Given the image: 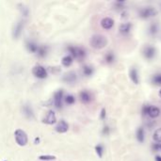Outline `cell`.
<instances>
[{
    "mask_svg": "<svg viewBox=\"0 0 161 161\" xmlns=\"http://www.w3.org/2000/svg\"><path fill=\"white\" fill-rule=\"evenodd\" d=\"M158 94H159V96H160V97H161V89H160V91H159Z\"/></svg>",
    "mask_w": 161,
    "mask_h": 161,
    "instance_id": "obj_37",
    "label": "cell"
},
{
    "mask_svg": "<svg viewBox=\"0 0 161 161\" xmlns=\"http://www.w3.org/2000/svg\"><path fill=\"white\" fill-rule=\"evenodd\" d=\"M136 135H137L138 141L142 143L144 141V138H145V137H144V129H143V128L142 127H138V130H137V134Z\"/></svg>",
    "mask_w": 161,
    "mask_h": 161,
    "instance_id": "obj_18",
    "label": "cell"
},
{
    "mask_svg": "<svg viewBox=\"0 0 161 161\" xmlns=\"http://www.w3.org/2000/svg\"><path fill=\"white\" fill-rule=\"evenodd\" d=\"M152 81H153L154 84L157 85V86H161V73H159V74H156V76L153 77Z\"/></svg>",
    "mask_w": 161,
    "mask_h": 161,
    "instance_id": "obj_27",
    "label": "cell"
},
{
    "mask_svg": "<svg viewBox=\"0 0 161 161\" xmlns=\"http://www.w3.org/2000/svg\"><path fill=\"white\" fill-rule=\"evenodd\" d=\"M157 31H158L157 25H156V24H153V25H151V27H150V28H149V32H150V34H152V35H156V34L157 33Z\"/></svg>",
    "mask_w": 161,
    "mask_h": 161,
    "instance_id": "obj_28",
    "label": "cell"
},
{
    "mask_svg": "<svg viewBox=\"0 0 161 161\" xmlns=\"http://www.w3.org/2000/svg\"><path fill=\"white\" fill-rule=\"evenodd\" d=\"M77 73L74 72H69L68 73H66L65 76L63 77V81H65L67 83H73L77 81Z\"/></svg>",
    "mask_w": 161,
    "mask_h": 161,
    "instance_id": "obj_15",
    "label": "cell"
},
{
    "mask_svg": "<svg viewBox=\"0 0 161 161\" xmlns=\"http://www.w3.org/2000/svg\"><path fill=\"white\" fill-rule=\"evenodd\" d=\"M153 139L156 143H161V127L155 131L153 135Z\"/></svg>",
    "mask_w": 161,
    "mask_h": 161,
    "instance_id": "obj_21",
    "label": "cell"
},
{
    "mask_svg": "<svg viewBox=\"0 0 161 161\" xmlns=\"http://www.w3.org/2000/svg\"><path fill=\"white\" fill-rule=\"evenodd\" d=\"M23 28H24V22L23 21H18L13 27V36L14 39H18L21 36Z\"/></svg>",
    "mask_w": 161,
    "mask_h": 161,
    "instance_id": "obj_9",
    "label": "cell"
},
{
    "mask_svg": "<svg viewBox=\"0 0 161 161\" xmlns=\"http://www.w3.org/2000/svg\"><path fill=\"white\" fill-rule=\"evenodd\" d=\"M39 159L42 160V161H52V160L56 159V156H50V155H42V156H39Z\"/></svg>",
    "mask_w": 161,
    "mask_h": 161,
    "instance_id": "obj_25",
    "label": "cell"
},
{
    "mask_svg": "<svg viewBox=\"0 0 161 161\" xmlns=\"http://www.w3.org/2000/svg\"><path fill=\"white\" fill-rule=\"evenodd\" d=\"M32 73L40 79H45L47 77V72H46L45 68L41 66V65L34 66L33 69H32Z\"/></svg>",
    "mask_w": 161,
    "mask_h": 161,
    "instance_id": "obj_5",
    "label": "cell"
},
{
    "mask_svg": "<svg viewBox=\"0 0 161 161\" xmlns=\"http://www.w3.org/2000/svg\"><path fill=\"white\" fill-rule=\"evenodd\" d=\"M156 50L154 46H151V45H147L144 47L143 49V56L145 57V59H152L155 58L156 56Z\"/></svg>",
    "mask_w": 161,
    "mask_h": 161,
    "instance_id": "obj_7",
    "label": "cell"
},
{
    "mask_svg": "<svg viewBox=\"0 0 161 161\" xmlns=\"http://www.w3.org/2000/svg\"><path fill=\"white\" fill-rule=\"evenodd\" d=\"M79 98H80L81 102L84 103V104H89L91 101V99H92L91 94L88 91H80Z\"/></svg>",
    "mask_w": 161,
    "mask_h": 161,
    "instance_id": "obj_12",
    "label": "cell"
},
{
    "mask_svg": "<svg viewBox=\"0 0 161 161\" xmlns=\"http://www.w3.org/2000/svg\"><path fill=\"white\" fill-rule=\"evenodd\" d=\"M57 122V117L56 114L53 110H49L46 114V116L42 119V123L46 124H54Z\"/></svg>",
    "mask_w": 161,
    "mask_h": 161,
    "instance_id": "obj_8",
    "label": "cell"
},
{
    "mask_svg": "<svg viewBox=\"0 0 161 161\" xmlns=\"http://www.w3.org/2000/svg\"><path fill=\"white\" fill-rule=\"evenodd\" d=\"M149 106H143V107H142V114H143V115H148Z\"/></svg>",
    "mask_w": 161,
    "mask_h": 161,
    "instance_id": "obj_33",
    "label": "cell"
},
{
    "mask_svg": "<svg viewBox=\"0 0 161 161\" xmlns=\"http://www.w3.org/2000/svg\"><path fill=\"white\" fill-rule=\"evenodd\" d=\"M55 129H56V131L58 133H60V134L66 133L68 131V129H69V124L65 121L61 120L60 122H59V123L57 124Z\"/></svg>",
    "mask_w": 161,
    "mask_h": 161,
    "instance_id": "obj_10",
    "label": "cell"
},
{
    "mask_svg": "<svg viewBox=\"0 0 161 161\" xmlns=\"http://www.w3.org/2000/svg\"><path fill=\"white\" fill-rule=\"evenodd\" d=\"M65 102H66L68 105H73L74 102H76V98H74V96L69 94V95H67L66 97H65Z\"/></svg>",
    "mask_w": 161,
    "mask_h": 161,
    "instance_id": "obj_29",
    "label": "cell"
},
{
    "mask_svg": "<svg viewBox=\"0 0 161 161\" xmlns=\"http://www.w3.org/2000/svg\"><path fill=\"white\" fill-rule=\"evenodd\" d=\"M62 99H63V91L59 90L54 94V105L57 109H61L62 107Z\"/></svg>",
    "mask_w": 161,
    "mask_h": 161,
    "instance_id": "obj_6",
    "label": "cell"
},
{
    "mask_svg": "<svg viewBox=\"0 0 161 161\" xmlns=\"http://www.w3.org/2000/svg\"><path fill=\"white\" fill-rule=\"evenodd\" d=\"M138 15L142 19H148L151 17H155L157 15V10L152 7H148V8H143L141 9L138 12Z\"/></svg>",
    "mask_w": 161,
    "mask_h": 161,
    "instance_id": "obj_4",
    "label": "cell"
},
{
    "mask_svg": "<svg viewBox=\"0 0 161 161\" xmlns=\"http://www.w3.org/2000/svg\"><path fill=\"white\" fill-rule=\"evenodd\" d=\"M91 45L95 49H103L107 45V39L104 35H93L91 39Z\"/></svg>",
    "mask_w": 161,
    "mask_h": 161,
    "instance_id": "obj_1",
    "label": "cell"
},
{
    "mask_svg": "<svg viewBox=\"0 0 161 161\" xmlns=\"http://www.w3.org/2000/svg\"><path fill=\"white\" fill-rule=\"evenodd\" d=\"M160 115V109L157 106H149V110H148V116L152 119H156Z\"/></svg>",
    "mask_w": 161,
    "mask_h": 161,
    "instance_id": "obj_14",
    "label": "cell"
},
{
    "mask_svg": "<svg viewBox=\"0 0 161 161\" xmlns=\"http://www.w3.org/2000/svg\"><path fill=\"white\" fill-rule=\"evenodd\" d=\"M129 76H130V79L132 80V82L136 85H138L139 83V78H138V71L135 68L130 69L129 71Z\"/></svg>",
    "mask_w": 161,
    "mask_h": 161,
    "instance_id": "obj_17",
    "label": "cell"
},
{
    "mask_svg": "<svg viewBox=\"0 0 161 161\" xmlns=\"http://www.w3.org/2000/svg\"><path fill=\"white\" fill-rule=\"evenodd\" d=\"M83 73H84V76H86V77H91V74L93 73V68L91 66H89V65H85L83 67Z\"/></svg>",
    "mask_w": 161,
    "mask_h": 161,
    "instance_id": "obj_24",
    "label": "cell"
},
{
    "mask_svg": "<svg viewBox=\"0 0 161 161\" xmlns=\"http://www.w3.org/2000/svg\"><path fill=\"white\" fill-rule=\"evenodd\" d=\"M109 132H110V129H109V126H105V127L103 128V130H102V133H103L104 135H109Z\"/></svg>",
    "mask_w": 161,
    "mask_h": 161,
    "instance_id": "obj_31",
    "label": "cell"
},
{
    "mask_svg": "<svg viewBox=\"0 0 161 161\" xmlns=\"http://www.w3.org/2000/svg\"><path fill=\"white\" fill-rule=\"evenodd\" d=\"M20 10H21V13H22V14L25 16V17H27V15H28V13H29V10H28V8H27L26 6H24V5H20Z\"/></svg>",
    "mask_w": 161,
    "mask_h": 161,
    "instance_id": "obj_30",
    "label": "cell"
},
{
    "mask_svg": "<svg viewBox=\"0 0 161 161\" xmlns=\"http://www.w3.org/2000/svg\"><path fill=\"white\" fill-rule=\"evenodd\" d=\"M37 54L40 58H45L47 54V47L46 46H39Z\"/></svg>",
    "mask_w": 161,
    "mask_h": 161,
    "instance_id": "obj_23",
    "label": "cell"
},
{
    "mask_svg": "<svg viewBox=\"0 0 161 161\" xmlns=\"http://www.w3.org/2000/svg\"><path fill=\"white\" fill-rule=\"evenodd\" d=\"M106 109H102L101 113H100V118H101L102 120H105V119H106Z\"/></svg>",
    "mask_w": 161,
    "mask_h": 161,
    "instance_id": "obj_32",
    "label": "cell"
},
{
    "mask_svg": "<svg viewBox=\"0 0 161 161\" xmlns=\"http://www.w3.org/2000/svg\"><path fill=\"white\" fill-rule=\"evenodd\" d=\"M155 160H156V161H161V156H156L155 157Z\"/></svg>",
    "mask_w": 161,
    "mask_h": 161,
    "instance_id": "obj_35",
    "label": "cell"
},
{
    "mask_svg": "<svg viewBox=\"0 0 161 161\" xmlns=\"http://www.w3.org/2000/svg\"><path fill=\"white\" fill-rule=\"evenodd\" d=\"M23 112H24L25 116L27 118V119H33V118H34L33 110H32L31 106L29 105H25L23 106Z\"/></svg>",
    "mask_w": 161,
    "mask_h": 161,
    "instance_id": "obj_16",
    "label": "cell"
},
{
    "mask_svg": "<svg viewBox=\"0 0 161 161\" xmlns=\"http://www.w3.org/2000/svg\"><path fill=\"white\" fill-rule=\"evenodd\" d=\"M132 28V24L131 23H123L119 27V31L122 35H127L129 34V32L131 31Z\"/></svg>",
    "mask_w": 161,
    "mask_h": 161,
    "instance_id": "obj_13",
    "label": "cell"
},
{
    "mask_svg": "<svg viewBox=\"0 0 161 161\" xmlns=\"http://www.w3.org/2000/svg\"><path fill=\"white\" fill-rule=\"evenodd\" d=\"M68 51L71 53V55L73 57V58H76L77 59H83L86 55H87V53H86L85 49L82 48V47H78V46H68Z\"/></svg>",
    "mask_w": 161,
    "mask_h": 161,
    "instance_id": "obj_2",
    "label": "cell"
},
{
    "mask_svg": "<svg viewBox=\"0 0 161 161\" xmlns=\"http://www.w3.org/2000/svg\"><path fill=\"white\" fill-rule=\"evenodd\" d=\"M95 152L97 154V156L99 157H102L103 156V153H104V148L101 144H98L95 146Z\"/></svg>",
    "mask_w": 161,
    "mask_h": 161,
    "instance_id": "obj_26",
    "label": "cell"
},
{
    "mask_svg": "<svg viewBox=\"0 0 161 161\" xmlns=\"http://www.w3.org/2000/svg\"><path fill=\"white\" fill-rule=\"evenodd\" d=\"M159 150L161 151V143H159Z\"/></svg>",
    "mask_w": 161,
    "mask_h": 161,
    "instance_id": "obj_38",
    "label": "cell"
},
{
    "mask_svg": "<svg viewBox=\"0 0 161 161\" xmlns=\"http://www.w3.org/2000/svg\"><path fill=\"white\" fill-rule=\"evenodd\" d=\"M39 142H40V138H35V143L38 144Z\"/></svg>",
    "mask_w": 161,
    "mask_h": 161,
    "instance_id": "obj_36",
    "label": "cell"
},
{
    "mask_svg": "<svg viewBox=\"0 0 161 161\" xmlns=\"http://www.w3.org/2000/svg\"><path fill=\"white\" fill-rule=\"evenodd\" d=\"M61 63H62V65L65 66V67L71 66L72 63H73V57L70 56V55H67V56H65V57H63V58H62V60H61Z\"/></svg>",
    "mask_w": 161,
    "mask_h": 161,
    "instance_id": "obj_19",
    "label": "cell"
},
{
    "mask_svg": "<svg viewBox=\"0 0 161 161\" xmlns=\"http://www.w3.org/2000/svg\"><path fill=\"white\" fill-rule=\"evenodd\" d=\"M101 26L104 29H110L114 26V20L110 17H105L101 21Z\"/></svg>",
    "mask_w": 161,
    "mask_h": 161,
    "instance_id": "obj_11",
    "label": "cell"
},
{
    "mask_svg": "<svg viewBox=\"0 0 161 161\" xmlns=\"http://www.w3.org/2000/svg\"><path fill=\"white\" fill-rule=\"evenodd\" d=\"M27 48L31 53H37L39 46L35 44V42H33V41H27Z\"/></svg>",
    "mask_w": 161,
    "mask_h": 161,
    "instance_id": "obj_20",
    "label": "cell"
},
{
    "mask_svg": "<svg viewBox=\"0 0 161 161\" xmlns=\"http://www.w3.org/2000/svg\"><path fill=\"white\" fill-rule=\"evenodd\" d=\"M153 150H154L155 152L159 151V143H155V144L153 145Z\"/></svg>",
    "mask_w": 161,
    "mask_h": 161,
    "instance_id": "obj_34",
    "label": "cell"
},
{
    "mask_svg": "<svg viewBox=\"0 0 161 161\" xmlns=\"http://www.w3.org/2000/svg\"><path fill=\"white\" fill-rule=\"evenodd\" d=\"M105 60L106 63H109V64H111L112 62H114L115 60V56H114V54L112 52H109V53H106V56H105Z\"/></svg>",
    "mask_w": 161,
    "mask_h": 161,
    "instance_id": "obj_22",
    "label": "cell"
},
{
    "mask_svg": "<svg viewBox=\"0 0 161 161\" xmlns=\"http://www.w3.org/2000/svg\"><path fill=\"white\" fill-rule=\"evenodd\" d=\"M14 136H15V141L17 142L18 145L20 146H26L28 142V138H27V133L22 130V129H17L14 132Z\"/></svg>",
    "mask_w": 161,
    "mask_h": 161,
    "instance_id": "obj_3",
    "label": "cell"
}]
</instances>
